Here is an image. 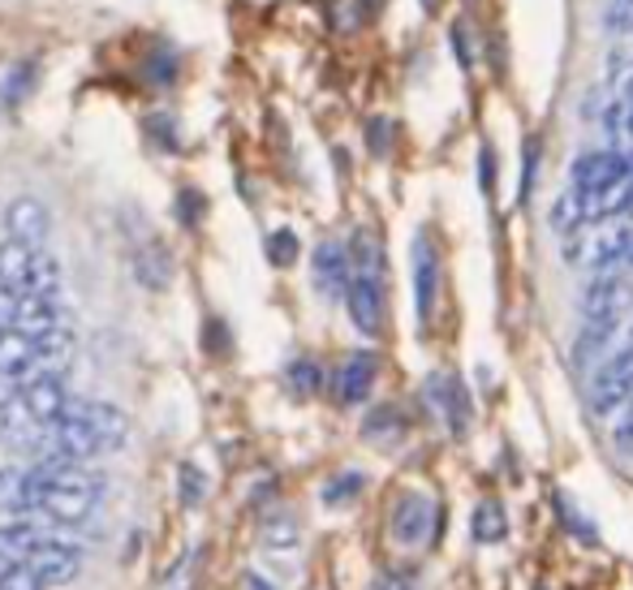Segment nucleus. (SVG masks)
<instances>
[{"mask_svg": "<svg viewBox=\"0 0 633 590\" xmlns=\"http://www.w3.org/2000/svg\"><path fill=\"white\" fill-rule=\"evenodd\" d=\"M621 182H630V156L616 152V147H603V152H587V156L573 159L569 168V190L587 198H599L608 190H616Z\"/></svg>", "mask_w": 633, "mask_h": 590, "instance_id": "obj_5", "label": "nucleus"}, {"mask_svg": "<svg viewBox=\"0 0 633 590\" xmlns=\"http://www.w3.org/2000/svg\"><path fill=\"white\" fill-rule=\"evenodd\" d=\"M241 590H277V587H272L268 578H259V573H246V578H241Z\"/></svg>", "mask_w": 633, "mask_h": 590, "instance_id": "obj_39", "label": "nucleus"}, {"mask_svg": "<svg viewBox=\"0 0 633 590\" xmlns=\"http://www.w3.org/2000/svg\"><path fill=\"white\" fill-rule=\"evenodd\" d=\"M423 4H427V9H432V4H436V0H423Z\"/></svg>", "mask_w": 633, "mask_h": 590, "instance_id": "obj_43", "label": "nucleus"}, {"mask_svg": "<svg viewBox=\"0 0 633 590\" xmlns=\"http://www.w3.org/2000/svg\"><path fill=\"white\" fill-rule=\"evenodd\" d=\"M4 234L18 246H31V250H43V241L52 234V211L43 207L40 198H13L4 207Z\"/></svg>", "mask_w": 633, "mask_h": 590, "instance_id": "obj_11", "label": "nucleus"}, {"mask_svg": "<svg viewBox=\"0 0 633 590\" xmlns=\"http://www.w3.org/2000/svg\"><path fill=\"white\" fill-rule=\"evenodd\" d=\"M0 590H48L27 565H0Z\"/></svg>", "mask_w": 633, "mask_h": 590, "instance_id": "obj_31", "label": "nucleus"}, {"mask_svg": "<svg viewBox=\"0 0 633 590\" xmlns=\"http://www.w3.org/2000/svg\"><path fill=\"white\" fill-rule=\"evenodd\" d=\"M470 535H475L478 544H500V539L509 535V517H505V509H500L496 500H482V505L470 513Z\"/></svg>", "mask_w": 633, "mask_h": 590, "instance_id": "obj_20", "label": "nucleus"}, {"mask_svg": "<svg viewBox=\"0 0 633 590\" xmlns=\"http://www.w3.org/2000/svg\"><path fill=\"white\" fill-rule=\"evenodd\" d=\"M203 211H207V198L198 195V190H181V195L173 198V216H177L186 229H195L198 220H203Z\"/></svg>", "mask_w": 633, "mask_h": 590, "instance_id": "obj_30", "label": "nucleus"}, {"mask_svg": "<svg viewBox=\"0 0 633 590\" xmlns=\"http://www.w3.org/2000/svg\"><path fill=\"white\" fill-rule=\"evenodd\" d=\"M591 225V198L578 195V190H564V195L552 203V229L556 234H578Z\"/></svg>", "mask_w": 633, "mask_h": 590, "instance_id": "obj_17", "label": "nucleus"}, {"mask_svg": "<svg viewBox=\"0 0 633 590\" xmlns=\"http://www.w3.org/2000/svg\"><path fill=\"white\" fill-rule=\"evenodd\" d=\"M453 40H457V56H461V65L470 70V65H475V52L466 48V22H457V27H453Z\"/></svg>", "mask_w": 633, "mask_h": 590, "instance_id": "obj_37", "label": "nucleus"}, {"mask_svg": "<svg viewBox=\"0 0 633 590\" xmlns=\"http://www.w3.org/2000/svg\"><path fill=\"white\" fill-rule=\"evenodd\" d=\"M13 396H18V405H22L40 427H52V423L65 414V401H70L61 375H27V380L13 384Z\"/></svg>", "mask_w": 633, "mask_h": 590, "instance_id": "obj_9", "label": "nucleus"}, {"mask_svg": "<svg viewBox=\"0 0 633 590\" xmlns=\"http://www.w3.org/2000/svg\"><path fill=\"white\" fill-rule=\"evenodd\" d=\"M603 27L612 31H633V0H612L603 13Z\"/></svg>", "mask_w": 633, "mask_h": 590, "instance_id": "obj_32", "label": "nucleus"}, {"mask_svg": "<svg viewBox=\"0 0 633 590\" xmlns=\"http://www.w3.org/2000/svg\"><path fill=\"white\" fill-rule=\"evenodd\" d=\"M625 125H630V134H633V104H625Z\"/></svg>", "mask_w": 633, "mask_h": 590, "instance_id": "obj_40", "label": "nucleus"}, {"mask_svg": "<svg viewBox=\"0 0 633 590\" xmlns=\"http://www.w3.org/2000/svg\"><path fill=\"white\" fill-rule=\"evenodd\" d=\"M357 491H362V474H357V470H345V474H336V478H328V483H323L319 500L336 509V505H350Z\"/></svg>", "mask_w": 633, "mask_h": 590, "instance_id": "obj_27", "label": "nucleus"}, {"mask_svg": "<svg viewBox=\"0 0 633 590\" xmlns=\"http://www.w3.org/2000/svg\"><path fill=\"white\" fill-rule=\"evenodd\" d=\"M350 284H345V307L350 319L362 337H380L384 328V311H388V268H384V250L371 234L354 237V250H350Z\"/></svg>", "mask_w": 633, "mask_h": 590, "instance_id": "obj_1", "label": "nucleus"}, {"mask_svg": "<svg viewBox=\"0 0 633 590\" xmlns=\"http://www.w3.org/2000/svg\"><path fill=\"white\" fill-rule=\"evenodd\" d=\"M625 104H633V79H630V91H625Z\"/></svg>", "mask_w": 633, "mask_h": 590, "instance_id": "obj_41", "label": "nucleus"}, {"mask_svg": "<svg viewBox=\"0 0 633 590\" xmlns=\"http://www.w3.org/2000/svg\"><path fill=\"white\" fill-rule=\"evenodd\" d=\"M409 272H414V311H418V323H432V315H436V298H439V255L427 234L414 237Z\"/></svg>", "mask_w": 633, "mask_h": 590, "instance_id": "obj_10", "label": "nucleus"}, {"mask_svg": "<svg viewBox=\"0 0 633 590\" xmlns=\"http://www.w3.org/2000/svg\"><path fill=\"white\" fill-rule=\"evenodd\" d=\"M616 337V328L612 323H582V332H578V345H573V366H591L594 358L603 362L608 358V341Z\"/></svg>", "mask_w": 633, "mask_h": 590, "instance_id": "obj_18", "label": "nucleus"}, {"mask_svg": "<svg viewBox=\"0 0 633 590\" xmlns=\"http://www.w3.org/2000/svg\"><path fill=\"white\" fill-rule=\"evenodd\" d=\"M0 513H31V474L18 466L0 470Z\"/></svg>", "mask_w": 633, "mask_h": 590, "instance_id": "obj_19", "label": "nucleus"}, {"mask_svg": "<svg viewBox=\"0 0 633 590\" xmlns=\"http://www.w3.org/2000/svg\"><path fill=\"white\" fill-rule=\"evenodd\" d=\"M27 569L40 578L43 587H65V582H74L82 573V548L48 535L40 548L27 556Z\"/></svg>", "mask_w": 633, "mask_h": 590, "instance_id": "obj_8", "label": "nucleus"}, {"mask_svg": "<svg viewBox=\"0 0 633 590\" xmlns=\"http://www.w3.org/2000/svg\"><path fill=\"white\" fill-rule=\"evenodd\" d=\"M366 138H371V152H375V156H384V152H388V138H393V125H388L384 117L366 121Z\"/></svg>", "mask_w": 633, "mask_h": 590, "instance_id": "obj_33", "label": "nucleus"}, {"mask_svg": "<svg viewBox=\"0 0 633 590\" xmlns=\"http://www.w3.org/2000/svg\"><path fill=\"white\" fill-rule=\"evenodd\" d=\"M61 328H65L61 302H52V298H31V293L18 298V311H13V328H9V332L27 337V341H40V337L61 332Z\"/></svg>", "mask_w": 633, "mask_h": 590, "instance_id": "obj_14", "label": "nucleus"}, {"mask_svg": "<svg viewBox=\"0 0 633 590\" xmlns=\"http://www.w3.org/2000/svg\"><path fill=\"white\" fill-rule=\"evenodd\" d=\"M298 544H302V526L289 513H277L263 521V548L268 551H293Z\"/></svg>", "mask_w": 633, "mask_h": 590, "instance_id": "obj_23", "label": "nucleus"}, {"mask_svg": "<svg viewBox=\"0 0 633 590\" xmlns=\"http://www.w3.org/2000/svg\"><path fill=\"white\" fill-rule=\"evenodd\" d=\"M61 418H74V423H82L86 432L95 435V444H100L104 453H108V448H125V439H129V418L121 414L117 405H108V401L70 396Z\"/></svg>", "mask_w": 633, "mask_h": 590, "instance_id": "obj_6", "label": "nucleus"}, {"mask_svg": "<svg viewBox=\"0 0 633 590\" xmlns=\"http://www.w3.org/2000/svg\"><path fill=\"white\" fill-rule=\"evenodd\" d=\"M401 432H405V423L396 418L393 405H380V410H371V418L362 423V435H366V439H380V444L396 439Z\"/></svg>", "mask_w": 633, "mask_h": 590, "instance_id": "obj_26", "label": "nucleus"}, {"mask_svg": "<svg viewBox=\"0 0 633 590\" xmlns=\"http://www.w3.org/2000/svg\"><path fill=\"white\" fill-rule=\"evenodd\" d=\"M181 74V56L168 48V43H156L147 56H143V79L152 82V86H173Z\"/></svg>", "mask_w": 633, "mask_h": 590, "instance_id": "obj_21", "label": "nucleus"}, {"mask_svg": "<svg viewBox=\"0 0 633 590\" xmlns=\"http://www.w3.org/2000/svg\"><path fill=\"white\" fill-rule=\"evenodd\" d=\"M375 371H380V358L366 354V350L345 358V366H341L336 380H332L336 401H341V405H362V401L371 396V389H375Z\"/></svg>", "mask_w": 633, "mask_h": 590, "instance_id": "obj_15", "label": "nucleus"}, {"mask_svg": "<svg viewBox=\"0 0 633 590\" xmlns=\"http://www.w3.org/2000/svg\"><path fill=\"white\" fill-rule=\"evenodd\" d=\"M633 396V345H621L594 366L591 384H587V405L594 418L621 414V405Z\"/></svg>", "mask_w": 633, "mask_h": 590, "instance_id": "obj_3", "label": "nucleus"}, {"mask_svg": "<svg viewBox=\"0 0 633 590\" xmlns=\"http://www.w3.org/2000/svg\"><path fill=\"white\" fill-rule=\"evenodd\" d=\"M625 268H633V255H630V263H625Z\"/></svg>", "mask_w": 633, "mask_h": 590, "instance_id": "obj_44", "label": "nucleus"}, {"mask_svg": "<svg viewBox=\"0 0 633 590\" xmlns=\"http://www.w3.org/2000/svg\"><path fill=\"white\" fill-rule=\"evenodd\" d=\"M35 74H40V65H35V61L13 65V70L4 74V82H0V104H4V108H18V104L35 91Z\"/></svg>", "mask_w": 633, "mask_h": 590, "instance_id": "obj_22", "label": "nucleus"}, {"mask_svg": "<svg viewBox=\"0 0 633 590\" xmlns=\"http://www.w3.org/2000/svg\"><path fill=\"white\" fill-rule=\"evenodd\" d=\"M478 177H482L478 186H482V190H491V152H482V156H478Z\"/></svg>", "mask_w": 633, "mask_h": 590, "instance_id": "obj_38", "label": "nucleus"}, {"mask_svg": "<svg viewBox=\"0 0 633 590\" xmlns=\"http://www.w3.org/2000/svg\"><path fill=\"white\" fill-rule=\"evenodd\" d=\"M284 380H289V389H293L298 396H315L319 389H323V371H319V362H311V358H298V362H289Z\"/></svg>", "mask_w": 633, "mask_h": 590, "instance_id": "obj_24", "label": "nucleus"}, {"mask_svg": "<svg viewBox=\"0 0 633 590\" xmlns=\"http://www.w3.org/2000/svg\"><path fill=\"white\" fill-rule=\"evenodd\" d=\"M143 134L156 143L159 152H181V130H177V121L168 117V113H152V117L143 121Z\"/></svg>", "mask_w": 633, "mask_h": 590, "instance_id": "obj_25", "label": "nucleus"}, {"mask_svg": "<svg viewBox=\"0 0 633 590\" xmlns=\"http://www.w3.org/2000/svg\"><path fill=\"white\" fill-rule=\"evenodd\" d=\"M612 448H616L625 462H633V396L621 405V414H616V423H612Z\"/></svg>", "mask_w": 633, "mask_h": 590, "instance_id": "obj_29", "label": "nucleus"}, {"mask_svg": "<svg viewBox=\"0 0 633 590\" xmlns=\"http://www.w3.org/2000/svg\"><path fill=\"white\" fill-rule=\"evenodd\" d=\"M350 250L341 241H319L315 259H311V280L323 298H345V284H350Z\"/></svg>", "mask_w": 633, "mask_h": 590, "instance_id": "obj_12", "label": "nucleus"}, {"mask_svg": "<svg viewBox=\"0 0 633 590\" xmlns=\"http://www.w3.org/2000/svg\"><path fill=\"white\" fill-rule=\"evenodd\" d=\"M298 234L293 229H277V234L268 237V263H277V268H289L293 259H298Z\"/></svg>", "mask_w": 633, "mask_h": 590, "instance_id": "obj_28", "label": "nucleus"}, {"mask_svg": "<svg viewBox=\"0 0 633 590\" xmlns=\"http://www.w3.org/2000/svg\"><path fill=\"white\" fill-rule=\"evenodd\" d=\"M630 345H633V328H630Z\"/></svg>", "mask_w": 633, "mask_h": 590, "instance_id": "obj_45", "label": "nucleus"}, {"mask_svg": "<svg viewBox=\"0 0 633 590\" xmlns=\"http://www.w3.org/2000/svg\"><path fill=\"white\" fill-rule=\"evenodd\" d=\"M582 323H612L621 328V319L633 307V284L625 272H594L582 289Z\"/></svg>", "mask_w": 633, "mask_h": 590, "instance_id": "obj_4", "label": "nucleus"}, {"mask_svg": "<svg viewBox=\"0 0 633 590\" xmlns=\"http://www.w3.org/2000/svg\"><path fill=\"white\" fill-rule=\"evenodd\" d=\"M423 393H427V401L439 410V418L448 423L453 435H461L470 427V396H466V384H461L457 375H432Z\"/></svg>", "mask_w": 633, "mask_h": 590, "instance_id": "obj_13", "label": "nucleus"}, {"mask_svg": "<svg viewBox=\"0 0 633 590\" xmlns=\"http://www.w3.org/2000/svg\"><path fill=\"white\" fill-rule=\"evenodd\" d=\"M48 539L43 521H31V517H13L0 526V565H27V556L40 548Z\"/></svg>", "mask_w": 633, "mask_h": 590, "instance_id": "obj_16", "label": "nucleus"}, {"mask_svg": "<svg viewBox=\"0 0 633 590\" xmlns=\"http://www.w3.org/2000/svg\"><path fill=\"white\" fill-rule=\"evenodd\" d=\"M13 311H18V293L0 289V332H9V328H13Z\"/></svg>", "mask_w": 633, "mask_h": 590, "instance_id": "obj_36", "label": "nucleus"}, {"mask_svg": "<svg viewBox=\"0 0 633 590\" xmlns=\"http://www.w3.org/2000/svg\"><path fill=\"white\" fill-rule=\"evenodd\" d=\"M203 341H207V350L225 354V350H229V332H225V323H220V319H211V323H207V332H203Z\"/></svg>", "mask_w": 633, "mask_h": 590, "instance_id": "obj_35", "label": "nucleus"}, {"mask_svg": "<svg viewBox=\"0 0 633 590\" xmlns=\"http://www.w3.org/2000/svg\"><path fill=\"white\" fill-rule=\"evenodd\" d=\"M630 186H633V156H630Z\"/></svg>", "mask_w": 633, "mask_h": 590, "instance_id": "obj_42", "label": "nucleus"}, {"mask_svg": "<svg viewBox=\"0 0 633 590\" xmlns=\"http://www.w3.org/2000/svg\"><path fill=\"white\" fill-rule=\"evenodd\" d=\"M436 505L423 496V491H401L393 505V539L401 548H423L436 530Z\"/></svg>", "mask_w": 633, "mask_h": 590, "instance_id": "obj_7", "label": "nucleus"}, {"mask_svg": "<svg viewBox=\"0 0 633 590\" xmlns=\"http://www.w3.org/2000/svg\"><path fill=\"white\" fill-rule=\"evenodd\" d=\"M121 229L129 237V268H134V280L143 284V289H168L173 284V255H168V246L159 241L152 229H147V220H138L134 211H125L121 216Z\"/></svg>", "mask_w": 633, "mask_h": 590, "instance_id": "obj_2", "label": "nucleus"}, {"mask_svg": "<svg viewBox=\"0 0 633 590\" xmlns=\"http://www.w3.org/2000/svg\"><path fill=\"white\" fill-rule=\"evenodd\" d=\"M198 496H203V474L195 466H181V500L186 505H198Z\"/></svg>", "mask_w": 633, "mask_h": 590, "instance_id": "obj_34", "label": "nucleus"}]
</instances>
